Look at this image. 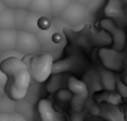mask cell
<instances>
[{"instance_id": "cell-1", "label": "cell", "mask_w": 127, "mask_h": 121, "mask_svg": "<svg viewBox=\"0 0 127 121\" xmlns=\"http://www.w3.org/2000/svg\"><path fill=\"white\" fill-rule=\"evenodd\" d=\"M0 69L6 75V84L3 87L5 96L15 102L26 99L32 78L29 73V67L23 63V60L18 57L5 58L3 61H0Z\"/></svg>"}, {"instance_id": "cell-2", "label": "cell", "mask_w": 127, "mask_h": 121, "mask_svg": "<svg viewBox=\"0 0 127 121\" xmlns=\"http://www.w3.org/2000/svg\"><path fill=\"white\" fill-rule=\"evenodd\" d=\"M52 57L51 54H42V55H34L29 64V73L30 78H33L36 82L42 84L45 82L49 75L52 73Z\"/></svg>"}, {"instance_id": "cell-3", "label": "cell", "mask_w": 127, "mask_h": 121, "mask_svg": "<svg viewBox=\"0 0 127 121\" xmlns=\"http://www.w3.org/2000/svg\"><path fill=\"white\" fill-rule=\"evenodd\" d=\"M58 18L69 26H78V24L88 23L91 20V12L79 2H70L66 6V9L58 15Z\"/></svg>"}, {"instance_id": "cell-4", "label": "cell", "mask_w": 127, "mask_h": 121, "mask_svg": "<svg viewBox=\"0 0 127 121\" xmlns=\"http://www.w3.org/2000/svg\"><path fill=\"white\" fill-rule=\"evenodd\" d=\"M40 49H42V45L36 34L24 31V30H18L15 51H18L24 55H36L40 52Z\"/></svg>"}, {"instance_id": "cell-5", "label": "cell", "mask_w": 127, "mask_h": 121, "mask_svg": "<svg viewBox=\"0 0 127 121\" xmlns=\"http://www.w3.org/2000/svg\"><path fill=\"white\" fill-rule=\"evenodd\" d=\"M99 58L103 63L105 69L111 72H120L124 69V64H126V55L121 51H117L114 48H106V46L100 48Z\"/></svg>"}, {"instance_id": "cell-6", "label": "cell", "mask_w": 127, "mask_h": 121, "mask_svg": "<svg viewBox=\"0 0 127 121\" xmlns=\"http://www.w3.org/2000/svg\"><path fill=\"white\" fill-rule=\"evenodd\" d=\"M100 26H102V29L111 36V43H112L114 49L123 51L124 46H126V40H127L126 31H124L121 27L115 26V23H114L112 20H109V18L102 20V21H100Z\"/></svg>"}, {"instance_id": "cell-7", "label": "cell", "mask_w": 127, "mask_h": 121, "mask_svg": "<svg viewBox=\"0 0 127 121\" xmlns=\"http://www.w3.org/2000/svg\"><path fill=\"white\" fill-rule=\"evenodd\" d=\"M36 108H37L40 121H64V118L58 114V111L54 108L49 99H45V97L39 99Z\"/></svg>"}, {"instance_id": "cell-8", "label": "cell", "mask_w": 127, "mask_h": 121, "mask_svg": "<svg viewBox=\"0 0 127 121\" xmlns=\"http://www.w3.org/2000/svg\"><path fill=\"white\" fill-rule=\"evenodd\" d=\"M17 36H18V30H15V29L0 30V51H2V52L15 51Z\"/></svg>"}, {"instance_id": "cell-9", "label": "cell", "mask_w": 127, "mask_h": 121, "mask_svg": "<svg viewBox=\"0 0 127 121\" xmlns=\"http://www.w3.org/2000/svg\"><path fill=\"white\" fill-rule=\"evenodd\" d=\"M67 90L73 94V96H82L87 97L88 96V87L85 85V82L76 76H69L67 78Z\"/></svg>"}, {"instance_id": "cell-10", "label": "cell", "mask_w": 127, "mask_h": 121, "mask_svg": "<svg viewBox=\"0 0 127 121\" xmlns=\"http://www.w3.org/2000/svg\"><path fill=\"white\" fill-rule=\"evenodd\" d=\"M105 17L109 20L118 18L124 15V6H123V0H108L106 6H105Z\"/></svg>"}, {"instance_id": "cell-11", "label": "cell", "mask_w": 127, "mask_h": 121, "mask_svg": "<svg viewBox=\"0 0 127 121\" xmlns=\"http://www.w3.org/2000/svg\"><path fill=\"white\" fill-rule=\"evenodd\" d=\"M99 81L102 85V90L106 91H115V84H117V76L115 72H111L108 69H103L99 72Z\"/></svg>"}, {"instance_id": "cell-12", "label": "cell", "mask_w": 127, "mask_h": 121, "mask_svg": "<svg viewBox=\"0 0 127 121\" xmlns=\"http://www.w3.org/2000/svg\"><path fill=\"white\" fill-rule=\"evenodd\" d=\"M96 100L99 103H108V105H114V106H118L123 102V99L120 97V94L117 91H106V90L96 91Z\"/></svg>"}, {"instance_id": "cell-13", "label": "cell", "mask_w": 127, "mask_h": 121, "mask_svg": "<svg viewBox=\"0 0 127 121\" xmlns=\"http://www.w3.org/2000/svg\"><path fill=\"white\" fill-rule=\"evenodd\" d=\"M29 12L37 14V15H51V6H49V0H32L29 5Z\"/></svg>"}, {"instance_id": "cell-14", "label": "cell", "mask_w": 127, "mask_h": 121, "mask_svg": "<svg viewBox=\"0 0 127 121\" xmlns=\"http://www.w3.org/2000/svg\"><path fill=\"white\" fill-rule=\"evenodd\" d=\"M15 112L21 114L27 121H33V117H34V106H33L29 100L23 99V100H18V102H17Z\"/></svg>"}, {"instance_id": "cell-15", "label": "cell", "mask_w": 127, "mask_h": 121, "mask_svg": "<svg viewBox=\"0 0 127 121\" xmlns=\"http://www.w3.org/2000/svg\"><path fill=\"white\" fill-rule=\"evenodd\" d=\"M11 29H15V15L14 9L6 8L0 14V30H11Z\"/></svg>"}, {"instance_id": "cell-16", "label": "cell", "mask_w": 127, "mask_h": 121, "mask_svg": "<svg viewBox=\"0 0 127 121\" xmlns=\"http://www.w3.org/2000/svg\"><path fill=\"white\" fill-rule=\"evenodd\" d=\"M45 82H46V91L49 94H55L63 85V75L61 73H51Z\"/></svg>"}, {"instance_id": "cell-17", "label": "cell", "mask_w": 127, "mask_h": 121, "mask_svg": "<svg viewBox=\"0 0 127 121\" xmlns=\"http://www.w3.org/2000/svg\"><path fill=\"white\" fill-rule=\"evenodd\" d=\"M75 60L73 58H66V60H60V61L52 63V73H64L69 72L73 67Z\"/></svg>"}, {"instance_id": "cell-18", "label": "cell", "mask_w": 127, "mask_h": 121, "mask_svg": "<svg viewBox=\"0 0 127 121\" xmlns=\"http://www.w3.org/2000/svg\"><path fill=\"white\" fill-rule=\"evenodd\" d=\"M17 102L9 99L8 96H0V114H12L15 112Z\"/></svg>"}, {"instance_id": "cell-19", "label": "cell", "mask_w": 127, "mask_h": 121, "mask_svg": "<svg viewBox=\"0 0 127 121\" xmlns=\"http://www.w3.org/2000/svg\"><path fill=\"white\" fill-rule=\"evenodd\" d=\"M70 2L69 0H49V6H51V15L58 17L63 11L66 9V6Z\"/></svg>"}, {"instance_id": "cell-20", "label": "cell", "mask_w": 127, "mask_h": 121, "mask_svg": "<svg viewBox=\"0 0 127 121\" xmlns=\"http://www.w3.org/2000/svg\"><path fill=\"white\" fill-rule=\"evenodd\" d=\"M32 0H3V5L11 9H29Z\"/></svg>"}, {"instance_id": "cell-21", "label": "cell", "mask_w": 127, "mask_h": 121, "mask_svg": "<svg viewBox=\"0 0 127 121\" xmlns=\"http://www.w3.org/2000/svg\"><path fill=\"white\" fill-rule=\"evenodd\" d=\"M29 11L27 9H14V15H15V29L21 30L24 26V21L27 18Z\"/></svg>"}, {"instance_id": "cell-22", "label": "cell", "mask_w": 127, "mask_h": 121, "mask_svg": "<svg viewBox=\"0 0 127 121\" xmlns=\"http://www.w3.org/2000/svg\"><path fill=\"white\" fill-rule=\"evenodd\" d=\"M85 100H87V97H82V96H72L69 105H70V108H72L73 112L84 111V108H85Z\"/></svg>"}, {"instance_id": "cell-23", "label": "cell", "mask_w": 127, "mask_h": 121, "mask_svg": "<svg viewBox=\"0 0 127 121\" xmlns=\"http://www.w3.org/2000/svg\"><path fill=\"white\" fill-rule=\"evenodd\" d=\"M72 93L67 90V88H60L57 93H55V97L58 99V102H61L63 105H67L70 103V99H72Z\"/></svg>"}, {"instance_id": "cell-24", "label": "cell", "mask_w": 127, "mask_h": 121, "mask_svg": "<svg viewBox=\"0 0 127 121\" xmlns=\"http://www.w3.org/2000/svg\"><path fill=\"white\" fill-rule=\"evenodd\" d=\"M0 121H27V120L18 112H12V114H0Z\"/></svg>"}, {"instance_id": "cell-25", "label": "cell", "mask_w": 127, "mask_h": 121, "mask_svg": "<svg viewBox=\"0 0 127 121\" xmlns=\"http://www.w3.org/2000/svg\"><path fill=\"white\" fill-rule=\"evenodd\" d=\"M115 90H117V93L120 94V97H121L123 100H127V85H126V84H124L120 78H117Z\"/></svg>"}, {"instance_id": "cell-26", "label": "cell", "mask_w": 127, "mask_h": 121, "mask_svg": "<svg viewBox=\"0 0 127 121\" xmlns=\"http://www.w3.org/2000/svg\"><path fill=\"white\" fill-rule=\"evenodd\" d=\"M76 2H79L81 5H84L90 12H93V11H96L97 8H99V5L102 3L100 0H76Z\"/></svg>"}, {"instance_id": "cell-27", "label": "cell", "mask_w": 127, "mask_h": 121, "mask_svg": "<svg viewBox=\"0 0 127 121\" xmlns=\"http://www.w3.org/2000/svg\"><path fill=\"white\" fill-rule=\"evenodd\" d=\"M70 121H84V112L82 111H78V112H73L70 114Z\"/></svg>"}, {"instance_id": "cell-28", "label": "cell", "mask_w": 127, "mask_h": 121, "mask_svg": "<svg viewBox=\"0 0 127 121\" xmlns=\"http://www.w3.org/2000/svg\"><path fill=\"white\" fill-rule=\"evenodd\" d=\"M5 84H6V75L0 69V87H5Z\"/></svg>"}, {"instance_id": "cell-29", "label": "cell", "mask_w": 127, "mask_h": 121, "mask_svg": "<svg viewBox=\"0 0 127 121\" xmlns=\"http://www.w3.org/2000/svg\"><path fill=\"white\" fill-rule=\"evenodd\" d=\"M123 118H124V121H127V106H126V109L123 112Z\"/></svg>"}, {"instance_id": "cell-30", "label": "cell", "mask_w": 127, "mask_h": 121, "mask_svg": "<svg viewBox=\"0 0 127 121\" xmlns=\"http://www.w3.org/2000/svg\"><path fill=\"white\" fill-rule=\"evenodd\" d=\"M5 9H6V6H5V5H3L2 2H0V14H2V12H3Z\"/></svg>"}, {"instance_id": "cell-31", "label": "cell", "mask_w": 127, "mask_h": 121, "mask_svg": "<svg viewBox=\"0 0 127 121\" xmlns=\"http://www.w3.org/2000/svg\"><path fill=\"white\" fill-rule=\"evenodd\" d=\"M121 81H123V82H124V84H126V85H127V73H126V75H124V76H123V79H121Z\"/></svg>"}, {"instance_id": "cell-32", "label": "cell", "mask_w": 127, "mask_h": 121, "mask_svg": "<svg viewBox=\"0 0 127 121\" xmlns=\"http://www.w3.org/2000/svg\"><path fill=\"white\" fill-rule=\"evenodd\" d=\"M5 93H3V87H0V96H3Z\"/></svg>"}, {"instance_id": "cell-33", "label": "cell", "mask_w": 127, "mask_h": 121, "mask_svg": "<svg viewBox=\"0 0 127 121\" xmlns=\"http://www.w3.org/2000/svg\"><path fill=\"white\" fill-rule=\"evenodd\" d=\"M69 2H76V0H69Z\"/></svg>"}, {"instance_id": "cell-34", "label": "cell", "mask_w": 127, "mask_h": 121, "mask_svg": "<svg viewBox=\"0 0 127 121\" xmlns=\"http://www.w3.org/2000/svg\"><path fill=\"white\" fill-rule=\"evenodd\" d=\"M0 55H2V51H0Z\"/></svg>"}, {"instance_id": "cell-35", "label": "cell", "mask_w": 127, "mask_h": 121, "mask_svg": "<svg viewBox=\"0 0 127 121\" xmlns=\"http://www.w3.org/2000/svg\"><path fill=\"white\" fill-rule=\"evenodd\" d=\"M0 2H3V0H0Z\"/></svg>"}]
</instances>
